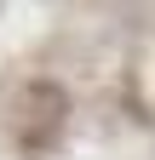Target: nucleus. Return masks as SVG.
<instances>
[{
  "label": "nucleus",
  "instance_id": "f257e3e1",
  "mask_svg": "<svg viewBox=\"0 0 155 160\" xmlns=\"http://www.w3.org/2000/svg\"><path fill=\"white\" fill-rule=\"evenodd\" d=\"M6 132L23 154H52L69 132V92L57 80H23L6 103Z\"/></svg>",
  "mask_w": 155,
  "mask_h": 160
}]
</instances>
